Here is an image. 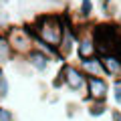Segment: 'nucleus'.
<instances>
[{"label":"nucleus","mask_w":121,"mask_h":121,"mask_svg":"<svg viewBox=\"0 0 121 121\" xmlns=\"http://www.w3.org/2000/svg\"><path fill=\"white\" fill-rule=\"evenodd\" d=\"M35 39H40L43 43L51 44V47L59 48L63 35H65V18L63 14H55V12H44L32 20V24H28Z\"/></svg>","instance_id":"obj_1"},{"label":"nucleus","mask_w":121,"mask_h":121,"mask_svg":"<svg viewBox=\"0 0 121 121\" xmlns=\"http://www.w3.org/2000/svg\"><path fill=\"white\" fill-rule=\"evenodd\" d=\"M6 39H8L12 51L16 52V56L24 59L32 48H35V35L30 26H6Z\"/></svg>","instance_id":"obj_2"},{"label":"nucleus","mask_w":121,"mask_h":121,"mask_svg":"<svg viewBox=\"0 0 121 121\" xmlns=\"http://www.w3.org/2000/svg\"><path fill=\"white\" fill-rule=\"evenodd\" d=\"M59 75L63 77V83L65 87L71 91V93H85L87 87V75L83 73V69L79 67V63H63Z\"/></svg>","instance_id":"obj_3"},{"label":"nucleus","mask_w":121,"mask_h":121,"mask_svg":"<svg viewBox=\"0 0 121 121\" xmlns=\"http://www.w3.org/2000/svg\"><path fill=\"white\" fill-rule=\"evenodd\" d=\"M77 28V56L79 60L83 59H91V56L97 55V44L95 39H93V24H83V26H75Z\"/></svg>","instance_id":"obj_4"},{"label":"nucleus","mask_w":121,"mask_h":121,"mask_svg":"<svg viewBox=\"0 0 121 121\" xmlns=\"http://www.w3.org/2000/svg\"><path fill=\"white\" fill-rule=\"evenodd\" d=\"M87 95L83 97L85 103H93V101H107V95L111 93V85H109L107 77H87Z\"/></svg>","instance_id":"obj_5"},{"label":"nucleus","mask_w":121,"mask_h":121,"mask_svg":"<svg viewBox=\"0 0 121 121\" xmlns=\"http://www.w3.org/2000/svg\"><path fill=\"white\" fill-rule=\"evenodd\" d=\"M24 60L28 63L30 71H35V73H39V75L47 73L48 67H51V63H55V59H52L51 55H47V52H43L40 48H32V51L24 56Z\"/></svg>","instance_id":"obj_6"},{"label":"nucleus","mask_w":121,"mask_h":121,"mask_svg":"<svg viewBox=\"0 0 121 121\" xmlns=\"http://www.w3.org/2000/svg\"><path fill=\"white\" fill-rule=\"evenodd\" d=\"M79 67L83 69V73H85L87 77H107V75H105L103 60H101L99 55L91 56V59H83V60H79Z\"/></svg>","instance_id":"obj_7"},{"label":"nucleus","mask_w":121,"mask_h":121,"mask_svg":"<svg viewBox=\"0 0 121 121\" xmlns=\"http://www.w3.org/2000/svg\"><path fill=\"white\" fill-rule=\"evenodd\" d=\"M101 60H103L107 79L121 77V55H117V52H109V55H103V56H101Z\"/></svg>","instance_id":"obj_8"},{"label":"nucleus","mask_w":121,"mask_h":121,"mask_svg":"<svg viewBox=\"0 0 121 121\" xmlns=\"http://www.w3.org/2000/svg\"><path fill=\"white\" fill-rule=\"evenodd\" d=\"M16 59H18L16 52L12 51L8 39H6V26H0V67L8 65V63H12Z\"/></svg>","instance_id":"obj_9"},{"label":"nucleus","mask_w":121,"mask_h":121,"mask_svg":"<svg viewBox=\"0 0 121 121\" xmlns=\"http://www.w3.org/2000/svg\"><path fill=\"white\" fill-rule=\"evenodd\" d=\"M109 111V107H107V103L105 101H93V103H87V113H89L91 117H103L105 113Z\"/></svg>","instance_id":"obj_10"},{"label":"nucleus","mask_w":121,"mask_h":121,"mask_svg":"<svg viewBox=\"0 0 121 121\" xmlns=\"http://www.w3.org/2000/svg\"><path fill=\"white\" fill-rule=\"evenodd\" d=\"M93 10H95V4H93V0H81V4H79V10L77 12L81 14V18L85 22H89L93 18Z\"/></svg>","instance_id":"obj_11"},{"label":"nucleus","mask_w":121,"mask_h":121,"mask_svg":"<svg viewBox=\"0 0 121 121\" xmlns=\"http://www.w3.org/2000/svg\"><path fill=\"white\" fill-rule=\"evenodd\" d=\"M8 93H10L8 79H6V75H4V69L0 67V101L6 99V97H8Z\"/></svg>","instance_id":"obj_12"},{"label":"nucleus","mask_w":121,"mask_h":121,"mask_svg":"<svg viewBox=\"0 0 121 121\" xmlns=\"http://www.w3.org/2000/svg\"><path fill=\"white\" fill-rule=\"evenodd\" d=\"M111 95H113V101H115L117 105H121V77H115V79H113Z\"/></svg>","instance_id":"obj_13"},{"label":"nucleus","mask_w":121,"mask_h":121,"mask_svg":"<svg viewBox=\"0 0 121 121\" xmlns=\"http://www.w3.org/2000/svg\"><path fill=\"white\" fill-rule=\"evenodd\" d=\"M0 121H16V117H14V113L8 107L0 105Z\"/></svg>","instance_id":"obj_14"},{"label":"nucleus","mask_w":121,"mask_h":121,"mask_svg":"<svg viewBox=\"0 0 121 121\" xmlns=\"http://www.w3.org/2000/svg\"><path fill=\"white\" fill-rule=\"evenodd\" d=\"M99 6H101V12H103V14H111L113 0H99Z\"/></svg>","instance_id":"obj_15"},{"label":"nucleus","mask_w":121,"mask_h":121,"mask_svg":"<svg viewBox=\"0 0 121 121\" xmlns=\"http://www.w3.org/2000/svg\"><path fill=\"white\" fill-rule=\"evenodd\" d=\"M111 121H121V111L119 109H111Z\"/></svg>","instance_id":"obj_16"}]
</instances>
